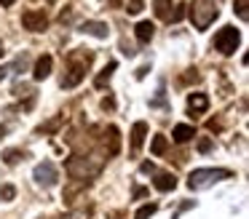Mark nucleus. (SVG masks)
<instances>
[{
  "mask_svg": "<svg viewBox=\"0 0 249 219\" xmlns=\"http://www.w3.org/2000/svg\"><path fill=\"white\" fill-rule=\"evenodd\" d=\"M81 32L94 35V37H99V40H105V37L110 35V30H107V24H105V21H83V24H81Z\"/></svg>",
  "mask_w": 249,
  "mask_h": 219,
  "instance_id": "nucleus-7",
  "label": "nucleus"
},
{
  "mask_svg": "<svg viewBox=\"0 0 249 219\" xmlns=\"http://www.w3.org/2000/svg\"><path fill=\"white\" fill-rule=\"evenodd\" d=\"M166 147H169V142H166V136H153V155H163L166 152Z\"/></svg>",
  "mask_w": 249,
  "mask_h": 219,
  "instance_id": "nucleus-18",
  "label": "nucleus"
},
{
  "mask_svg": "<svg viewBox=\"0 0 249 219\" xmlns=\"http://www.w3.org/2000/svg\"><path fill=\"white\" fill-rule=\"evenodd\" d=\"M172 136H174V142L185 144V142H190V139L196 136V128H193V126H188V123H179V126H174Z\"/></svg>",
  "mask_w": 249,
  "mask_h": 219,
  "instance_id": "nucleus-10",
  "label": "nucleus"
},
{
  "mask_svg": "<svg viewBox=\"0 0 249 219\" xmlns=\"http://www.w3.org/2000/svg\"><path fill=\"white\" fill-rule=\"evenodd\" d=\"M147 72H150V67H140V69H137V78H140V80H142V78H145V75H147Z\"/></svg>",
  "mask_w": 249,
  "mask_h": 219,
  "instance_id": "nucleus-26",
  "label": "nucleus"
},
{
  "mask_svg": "<svg viewBox=\"0 0 249 219\" xmlns=\"http://www.w3.org/2000/svg\"><path fill=\"white\" fill-rule=\"evenodd\" d=\"M134 30H137V40H140V43H150V40H153V32H156V27H153L150 21H140Z\"/></svg>",
  "mask_w": 249,
  "mask_h": 219,
  "instance_id": "nucleus-13",
  "label": "nucleus"
},
{
  "mask_svg": "<svg viewBox=\"0 0 249 219\" xmlns=\"http://www.w3.org/2000/svg\"><path fill=\"white\" fill-rule=\"evenodd\" d=\"M46 3H54V0H46Z\"/></svg>",
  "mask_w": 249,
  "mask_h": 219,
  "instance_id": "nucleus-30",
  "label": "nucleus"
},
{
  "mask_svg": "<svg viewBox=\"0 0 249 219\" xmlns=\"http://www.w3.org/2000/svg\"><path fill=\"white\" fill-rule=\"evenodd\" d=\"M145 136H147V123H134V128H131V150L134 152H140L142 144H145Z\"/></svg>",
  "mask_w": 249,
  "mask_h": 219,
  "instance_id": "nucleus-9",
  "label": "nucleus"
},
{
  "mask_svg": "<svg viewBox=\"0 0 249 219\" xmlns=\"http://www.w3.org/2000/svg\"><path fill=\"white\" fill-rule=\"evenodd\" d=\"M107 134H110V150H107V155H118V147H121V139H118V128L115 126H107Z\"/></svg>",
  "mask_w": 249,
  "mask_h": 219,
  "instance_id": "nucleus-17",
  "label": "nucleus"
},
{
  "mask_svg": "<svg viewBox=\"0 0 249 219\" xmlns=\"http://www.w3.org/2000/svg\"><path fill=\"white\" fill-rule=\"evenodd\" d=\"M209 150H212V139H198V152H209Z\"/></svg>",
  "mask_w": 249,
  "mask_h": 219,
  "instance_id": "nucleus-23",
  "label": "nucleus"
},
{
  "mask_svg": "<svg viewBox=\"0 0 249 219\" xmlns=\"http://www.w3.org/2000/svg\"><path fill=\"white\" fill-rule=\"evenodd\" d=\"M14 94H17V96H30V94H33V91H30V85H24V83H19V85H17V88H14Z\"/></svg>",
  "mask_w": 249,
  "mask_h": 219,
  "instance_id": "nucleus-22",
  "label": "nucleus"
},
{
  "mask_svg": "<svg viewBox=\"0 0 249 219\" xmlns=\"http://www.w3.org/2000/svg\"><path fill=\"white\" fill-rule=\"evenodd\" d=\"M228 176H231L228 168H196L193 174L188 176V187L190 190H206V187H212L214 182L228 179Z\"/></svg>",
  "mask_w": 249,
  "mask_h": 219,
  "instance_id": "nucleus-3",
  "label": "nucleus"
},
{
  "mask_svg": "<svg viewBox=\"0 0 249 219\" xmlns=\"http://www.w3.org/2000/svg\"><path fill=\"white\" fill-rule=\"evenodd\" d=\"M0 56H3V43H0Z\"/></svg>",
  "mask_w": 249,
  "mask_h": 219,
  "instance_id": "nucleus-29",
  "label": "nucleus"
},
{
  "mask_svg": "<svg viewBox=\"0 0 249 219\" xmlns=\"http://www.w3.org/2000/svg\"><path fill=\"white\" fill-rule=\"evenodd\" d=\"M33 179L38 182L40 187H54L56 182H59V171H56V166L51 163V160H43V163H38V166H35Z\"/></svg>",
  "mask_w": 249,
  "mask_h": 219,
  "instance_id": "nucleus-5",
  "label": "nucleus"
},
{
  "mask_svg": "<svg viewBox=\"0 0 249 219\" xmlns=\"http://www.w3.org/2000/svg\"><path fill=\"white\" fill-rule=\"evenodd\" d=\"M17 3V0H0V5H3V8H8V5H14Z\"/></svg>",
  "mask_w": 249,
  "mask_h": 219,
  "instance_id": "nucleus-28",
  "label": "nucleus"
},
{
  "mask_svg": "<svg viewBox=\"0 0 249 219\" xmlns=\"http://www.w3.org/2000/svg\"><path fill=\"white\" fill-rule=\"evenodd\" d=\"M70 69H67V75L62 78V88H75L78 83L83 80V75H86V69H89V64L94 62V51H75V53H70Z\"/></svg>",
  "mask_w": 249,
  "mask_h": 219,
  "instance_id": "nucleus-1",
  "label": "nucleus"
},
{
  "mask_svg": "<svg viewBox=\"0 0 249 219\" xmlns=\"http://www.w3.org/2000/svg\"><path fill=\"white\" fill-rule=\"evenodd\" d=\"M126 11H129V14H140V11H142V0H131Z\"/></svg>",
  "mask_w": 249,
  "mask_h": 219,
  "instance_id": "nucleus-24",
  "label": "nucleus"
},
{
  "mask_svg": "<svg viewBox=\"0 0 249 219\" xmlns=\"http://www.w3.org/2000/svg\"><path fill=\"white\" fill-rule=\"evenodd\" d=\"M142 171H145V174H147V171H156V166H153V163H142Z\"/></svg>",
  "mask_w": 249,
  "mask_h": 219,
  "instance_id": "nucleus-27",
  "label": "nucleus"
},
{
  "mask_svg": "<svg viewBox=\"0 0 249 219\" xmlns=\"http://www.w3.org/2000/svg\"><path fill=\"white\" fill-rule=\"evenodd\" d=\"M156 211H158V206H156V203H145V206H142L140 211H137V217H134V219H150Z\"/></svg>",
  "mask_w": 249,
  "mask_h": 219,
  "instance_id": "nucleus-19",
  "label": "nucleus"
},
{
  "mask_svg": "<svg viewBox=\"0 0 249 219\" xmlns=\"http://www.w3.org/2000/svg\"><path fill=\"white\" fill-rule=\"evenodd\" d=\"M8 75H11V64H3V67H0V83H3Z\"/></svg>",
  "mask_w": 249,
  "mask_h": 219,
  "instance_id": "nucleus-25",
  "label": "nucleus"
},
{
  "mask_svg": "<svg viewBox=\"0 0 249 219\" xmlns=\"http://www.w3.org/2000/svg\"><path fill=\"white\" fill-rule=\"evenodd\" d=\"M220 14V0H193L190 5V19H193L196 30H206Z\"/></svg>",
  "mask_w": 249,
  "mask_h": 219,
  "instance_id": "nucleus-2",
  "label": "nucleus"
},
{
  "mask_svg": "<svg viewBox=\"0 0 249 219\" xmlns=\"http://www.w3.org/2000/svg\"><path fill=\"white\" fill-rule=\"evenodd\" d=\"M24 155H27V152H22V150H6V152H3V163H6V166H17L19 160H24Z\"/></svg>",
  "mask_w": 249,
  "mask_h": 219,
  "instance_id": "nucleus-16",
  "label": "nucleus"
},
{
  "mask_svg": "<svg viewBox=\"0 0 249 219\" xmlns=\"http://www.w3.org/2000/svg\"><path fill=\"white\" fill-rule=\"evenodd\" d=\"M249 0H236V14L241 16V21H247L249 19Z\"/></svg>",
  "mask_w": 249,
  "mask_h": 219,
  "instance_id": "nucleus-21",
  "label": "nucleus"
},
{
  "mask_svg": "<svg viewBox=\"0 0 249 219\" xmlns=\"http://www.w3.org/2000/svg\"><path fill=\"white\" fill-rule=\"evenodd\" d=\"M113 72H115V62H110L107 67H105L97 78H94V85H97V88H105V85L110 83V78H113Z\"/></svg>",
  "mask_w": 249,
  "mask_h": 219,
  "instance_id": "nucleus-14",
  "label": "nucleus"
},
{
  "mask_svg": "<svg viewBox=\"0 0 249 219\" xmlns=\"http://www.w3.org/2000/svg\"><path fill=\"white\" fill-rule=\"evenodd\" d=\"M209 107V96L206 94H190L188 96V110L190 112H204Z\"/></svg>",
  "mask_w": 249,
  "mask_h": 219,
  "instance_id": "nucleus-11",
  "label": "nucleus"
},
{
  "mask_svg": "<svg viewBox=\"0 0 249 219\" xmlns=\"http://www.w3.org/2000/svg\"><path fill=\"white\" fill-rule=\"evenodd\" d=\"M22 24L27 27L30 32H43L49 27V19H46L43 11H24L22 14Z\"/></svg>",
  "mask_w": 249,
  "mask_h": 219,
  "instance_id": "nucleus-6",
  "label": "nucleus"
},
{
  "mask_svg": "<svg viewBox=\"0 0 249 219\" xmlns=\"http://www.w3.org/2000/svg\"><path fill=\"white\" fill-rule=\"evenodd\" d=\"M153 185H156V190L169 192V190H174V187H177V179H174V174H158Z\"/></svg>",
  "mask_w": 249,
  "mask_h": 219,
  "instance_id": "nucleus-12",
  "label": "nucleus"
},
{
  "mask_svg": "<svg viewBox=\"0 0 249 219\" xmlns=\"http://www.w3.org/2000/svg\"><path fill=\"white\" fill-rule=\"evenodd\" d=\"M51 67H54V59L46 53V56H40L38 62H35V69H33V78L35 80H46L51 75Z\"/></svg>",
  "mask_w": 249,
  "mask_h": 219,
  "instance_id": "nucleus-8",
  "label": "nucleus"
},
{
  "mask_svg": "<svg viewBox=\"0 0 249 219\" xmlns=\"http://www.w3.org/2000/svg\"><path fill=\"white\" fill-rule=\"evenodd\" d=\"M153 8H156V16L158 19H172V0H156L153 3Z\"/></svg>",
  "mask_w": 249,
  "mask_h": 219,
  "instance_id": "nucleus-15",
  "label": "nucleus"
},
{
  "mask_svg": "<svg viewBox=\"0 0 249 219\" xmlns=\"http://www.w3.org/2000/svg\"><path fill=\"white\" fill-rule=\"evenodd\" d=\"M14 195H17V187H14V185H3V187H0V201H14Z\"/></svg>",
  "mask_w": 249,
  "mask_h": 219,
  "instance_id": "nucleus-20",
  "label": "nucleus"
},
{
  "mask_svg": "<svg viewBox=\"0 0 249 219\" xmlns=\"http://www.w3.org/2000/svg\"><path fill=\"white\" fill-rule=\"evenodd\" d=\"M238 43H241V32H238L236 27H231V24L222 27V30L214 35V48L220 53H225V56H231V53L236 51Z\"/></svg>",
  "mask_w": 249,
  "mask_h": 219,
  "instance_id": "nucleus-4",
  "label": "nucleus"
}]
</instances>
